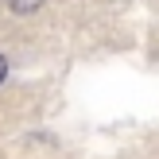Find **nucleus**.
<instances>
[{
    "label": "nucleus",
    "mask_w": 159,
    "mask_h": 159,
    "mask_svg": "<svg viewBox=\"0 0 159 159\" xmlns=\"http://www.w3.org/2000/svg\"><path fill=\"white\" fill-rule=\"evenodd\" d=\"M8 8H12L16 16H35L39 8H43V0H8Z\"/></svg>",
    "instance_id": "f257e3e1"
},
{
    "label": "nucleus",
    "mask_w": 159,
    "mask_h": 159,
    "mask_svg": "<svg viewBox=\"0 0 159 159\" xmlns=\"http://www.w3.org/2000/svg\"><path fill=\"white\" fill-rule=\"evenodd\" d=\"M8 78V62H4V54H0V82Z\"/></svg>",
    "instance_id": "f03ea898"
}]
</instances>
